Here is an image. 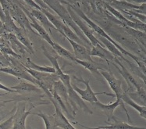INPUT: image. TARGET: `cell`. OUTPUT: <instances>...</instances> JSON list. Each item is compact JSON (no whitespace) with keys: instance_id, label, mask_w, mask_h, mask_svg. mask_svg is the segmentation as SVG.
I'll return each mask as SVG.
<instances>
[{"instance_id":"6da1fadb","label":"cell","mask_w":146,"mask_h":129,"mask_svg":"<svg viewBox=\"0 0 146 129\" xmlns=\"http://www.w3.org/2000/svg\"><path fill=\"white\" fill-rule=\"evenodd\" d=\"M70 7L72 8V9H73V10H74V12L76 13H77V14H78V15L79 16L85 23H86V24H88V25L91 27L92 30H93L94 31H96V33L98 34L99 36L103 37V38H105L106 39H107L108 41H110V42H112V43L116 46V48L119 49V51H120V53H121L123 55H126V56H127V57H129L130 58H131V59H133L134 61H136L137 66H139V68L142 70V72L145 74V63L142 62V60H141L139 57H137V56L132 54L131 53L127 51L124 49L122 48L117 42H115L113 39H112V38L108 35L106 31H105V30L102 27H101L100 26H98V24H96L94 21H92L90 18H88V17L84 13V12H83V10L81 9H80L79 5L70 4Z\"/></svg>"},{"instance_id":"7a4b0ae2","label":"cell","mask_w":146,"mask_h":129,"mask_svg":"<svg viewBox=\"0 0 146 129\" xmlns=\"http://www.w3.org/2000/svg\"><path fill=\"white\" fill-rule=\"evenodd\" d=\"M109 33H107L113 39L114 41L117 42L122 48H123L127 51L130 52L137 57H140V59L145 61V49L139 42H137L134 39H133L128 34L123 33L120 31V27L117 30H111L107 28Z\"/></svg>"},{"instance_id":"3957f363","label":"cell","mask_w":146,"mask_h":129,"mask_svg":"<svg viewBox=\"0 0 146 129\" xmlns=\"http://www.w3.org/2000/svg\"><path fill=\"white\" fill-rule=\"evenodd\" d=\"M41 11L47 17V18L48 19V21H50L51 24H52L54 27L56 28V31H58L63 36L71 39L73 41L79 43V44L82 43L81 40L78 38V35L72 31L70 27H69L67 25H66L62 21V20H60L57 17L53 15L52 13H51L50 11H48V10L42 9Z\"/></svg>"},{"instance_id":"277c9868","label":"cell","mask_w":146,"mask_h":129,"mask_svg":"<svg viewBox=\"0 0 146 129\" xmlns=\"http://www.w3.org/2000/svg\"><path fill=\"white\" fill-rule=\"evenodd\" d=\"M70 3H68V4L65 5L67 11H68L69 13H70V17H71L72 20L74 21V22L75 24H77V26L80 28V30L82 31V33L84 35V36L88 39V40L89 41L90 43L92 44V46H96V45H99V44L102 45L101 42L98 41V39L94 35L92 30H91L90 27H88V25L86 24V23H85V22H84V21L83 20H82V19H81V17L74 11V10H73V9H72V8L70 7Z\"/></svg>"},{"instance_id":"5b68a950","label":"cell","mask_w":146,"mask_h":129,"mask_svg":"<svg viewBox=\"0 0 146 129\" xmlns=\"http://www.w3.org/2000/svg\"><path fill=\"white\" fill-rule=\"evenodd\" d=\"M74 79H76L77 81H80V82H82L84 84H85L86 88H85L84 90L81 89L80 88H78V86L75 85V84H72V87L74 89L75 92L78 93L81 99H83V100H84V101H88V102H91V103L92 104L94 102L98 101V99H97V96H98V95H100V94H106V95H107V96H110V94L106 92H94L92 90V88L90 86L89 80L85 81V80H84L82 78H78V77H76V76H74Z\"/></svg>"},{"instance_id":"8992f818","label":"cell","mask_w":146,"mask_h":129,"mask_svg":"<svg viewBox=\"0 0 146 129\" xmlns=\"http://www.w3.org/2000/svg\"><path fill=\"white\" fill-rule=\"evenodd\" d=\"M111 63L116 67V69L119 70V74L122 75L123 78H124V80H125L127 84L128 85V89H131V90H134H134H137L140 88L143 87V85L140 84L139 82H137V80L134 78V76L129 72L128 70L127 69L125 66L123 65L121 62L118 59V57H114L113 61L111 62Z\"/></svg>"},{"instance_id":"52a82bcc","label":"cell","mask_w":146,"mask_h":129,"mask_svg":"<svg viewBox=\"0 0 146 129\" xmlns=\"http://www.w3.org/2000/svg\"><path fill=\"white\" fill-rule=\"evenodd\" d=\"M9 13H10V16L13 20L17 21L19 25L21 26V29H23L24 31L28 30L34 34H37L33 30L32 27H31L29 19L20 6H18L17 5H14V4H10Z\"/></svg>"},{"instance_id":"ba28073f","label":"cell","mask_w":146,"mask_h":129,"mask_svg":"<svg viewBox=\"0 0 146 129\" xmlns=\"http://www.w3.org/2000/svg\"><path fill=\"white\" fill-rule=\"evenodd\" d=\"M92 105L96 107L97 109H98L99 110L102 111L103 113H104L106 115V117H108V120L109 121H110V120H113L114 122L116 121V119L114 117L113 113L114 110H116L119 105H121L123 107V110L126 112V114H127V116L128 117V120L129 121H131V119H130V117H129L128 113H127V111L124 107V104H123V102L121 101V99H116V100L113 103H110V104H103V103H102L99 101H97V102H94L92 103Z\"/></svg>"},{"instance_id":"9c48e42d","label":"cell","mask_w":146,"mask_h":129,"mask_svg":"<svg viewBox=\"0 0 146 129\" xmlns=\"http://www.w3.org/2000/svg\"><path fill=\"white\" fill-rule=\"evenodd\" d=\"M99 70H100V74L102 75V77L108 82L111 89L113 91L115 96H116V98H118V99H120L121 96L125 93V91H123V89L122 88L121 81L118 80L112 72H109L104 69Z\"/></svg>"},{"instance_id":"30bf717a","label":"cell","mask_w":146,"mask_h":129,"mask_svg":"<svg viewBox=\"0 0 146 129\" xmlns=\"http://www.w3.org/2000/svg\"><path fill=\"white\" fill-rule=\"evenodd\" d=\"M21 9H23V11L25 12L26 15L27 16V17L29 19V21H30L31 27H32L33 30L35 31L36 33H37V35H40V36L42 37V39H45V41L48 42V44L52 46V44H53V41L52 40V39H51L50 36H49L48 31L45 30V28L42 27V25L37 21V20L31 15V13L29 10H27V9H26L25 7H24V6H21Z\"/></svg>"},{"instance_id":"8fae6325","label":"cell","mask_w":146,"mask_h":129,"mask_svg":"<svg viewBox=\"0 0 146 129\" xmlns=\"http://www.w3.org/2000/svg\"><path fill=\"white\" fill-rule=\"evenodd\" d=\"M49 99L53 104L55 107V114L53 115L54 119V124L55 127H60L63 129H76L70 123L69 120L65 117V115L63 114V111L61 110V109L59 107V106L57 105L56 102L54 101L52 96L49 97Z\"/></svg>"},{"instance_id":"7c38bea8","label":"cell","mask_w":146,"mask_h":129,"mask_svg":"<svg viewBox=\"0 0 146 129\" xmlns=\"http://www.w3.org/2000/svg\"><path fill=\"white\" fill-rule=\"evenodd\" d=\"M0 72L6 73L8 74L12 75L18 78L27 80L32 84H37V81L29 73L26 71L24 66H19L17 67H2L0 68Z\"/></svg>"},{"instance_id":"4fadbf2b","label":"cell","mask_w":146,"mask_h":129,"mask_svg":"<svg viewBox=\"0 0 146 129\" xmlns=\"http://www.w3.org/2000/svg\"><path fill=\"white\" fill-rule=\"evenodd\" d=\"M34 108L31 106L29 110L26 111L25 105L23 104L21 107L17 109V111L15 114H13V124L11 129H27L26 128V119L28 115L31 114V110Z\"/></svg>"},{"instance_id":"5bb4252c","label":"cell","mask_w":146,"mask_h":129,"mask_svg":"<svg viewBox=\"0 0 146 129\" xmlns=\"http://www.w3.org/2000/svg\"><path fill=\"white\" fill-rule=\"evenodd\" d=\"M67 39L74 49V56L76 59L80 60H86L89 62H94V60L92 59V57L90 56V50L81 44H79L78 42L73 41L71 39L66 38Z\"/></svg>"},{"instance_id":"9a60e30c","label":"cell","mask_w":146,"mask_h":129,"mask_svg":"<svg viewBox=\"0 0 146 129\" xmlns=\"http://www.w3.org/2000/svg\"><path fill=\"white\" fill-rule=\"evenodd\" d=\"M52 91H53L54 92L56 93L57 95H58V96H60V98L62 99V100H64V102H65L66 106V107H67V109H68L69 112L70 113V111H72V112H73V114H74V116L75 113L74 112L73 109H72V107L70 106V102H69L67 90H66V88L65 85L63 84V82L60 81V79L54 82ZM70 114H71V113H70Z\"/></svg>"},{"instance_id":"2e32d148","label":"cell","mask_w":146,"mask_h":129,"mask_svg":"<svg viewBox=\"0 0 146 129\" xmlns=\"http://www.w3.org/2000/svg\"><path fill=\"white\" fill-rule=\"evenodd\" d=\"M30 13H31V15H32L37 21H38L39 22H40L41 25L45 28V30H48L50 33L52 29L56 30V28L54 27L53 25L51 24L50 21H48V19L47 18V17H46L41 10H38V9H32Z\"/></svg>"},{"instance_id":"e0dca14e","label":"cell","mask_w":146,"mask_h":129,"mask_svg":"<svg viewBox=\"0 0 146 129\" xmlns=\"http://www.w3.org/2000/svg\"><path fill=\"white\" fill-rule=\"evenodd\" d=\"M76 124L88 129H146L145 128H141V127L132 126V125H130L127 123H123V122H117V120L115 121L114 124H109L108 126H99L96 127V128H90V127L84 126L81 124Z\"/></svg>"},{"instance_id":"ac0fdd59","label":"cell","mask_w":146,"mask_h":129,"mask_svg":"<svg viewBox=\"0 0 146 129\" xmlns=\"http://www.w3.org/2000/svg\"><path fill=\"white\" fill-rule=\"evenodd\" d=\"M6 38L11 43V46L13 49V52L19 56L24 55L27 51V48L21 43L13 33H8L6 35Z\"/></svg>"},{"instance_id":"d6986e66","label":"cell","mask_w":146,"mask_h":129,"mask_svg":"<svg viewBox=\"0 0 146 129\" xmlns=\"http://www.w3.org/2000/svg\"><path fill=\"white\" fill-rule=\"evenodd\" d=\"M127 96L131 98L133 101L136 102L137 104L140 106H145L146 105V92L145 88L141 87L137 90H135V92H127Z\"/></svg>"},{"instance_id":"ffe728a7","label":"cell","mask_w":146,"mask_h":129,"mask_svg":"<svg viewBox=\"0 0 146 129\" xmlns=\"http://www.w3.org/2000/svg\"><path fill=\"white\" fill-rule=\"evenodd\" d=\"M121 101L123 102H125L126 104L131 106L132 108H134L135 110H137L139 114H140L141 117H143L144 119H146V107L145 106H140L137 104L136 102L133 101L132 99L127 96V92H125V93L121 96Z\"/></svg>"},{"instance_id":"44dd1931","label":"cell","mask_w":146,"mask_h":129,"mask_svg":"<svg viewBox=\"0 0 146 129\" xmlns=\"http://www.w3.org/2000/svg\"><path fill=\"white\" fill-rule=\"evenodd\" d=\"M97 39H98V38H97ZM98 39H99L98 41L101 42L102 45H104L105 48L107 49L108 51L110 52V53H111L112 54H113L115 57H120L124 62H127V61L128 60L126 59L125 57H124V56L120 53V51H119L118 49L116 48V46H115L112 42H110V41H108L107 39H106L105 38H103V37L99 36V35H98Z\"/></svg>"},{"instance_id":"7402d4cb","label":"cell","mask_w":146,"mask_h":129,"mask_svg":"<svg viewBox=\"0 0 146 129\" xmlns=\"http://www.w3.org/2000/svg\"><path fill=\"white\" fill-rule=\"evenodd\" d=\"M123 29L129 35H131L133 39H134L137 42H139L141 45H143V47H145V41H146V35L145 32L141 31L134 29L129 27H123Z\"/></svg>"},{"instance_id":"603a6c76","label":"cell","mask_w":146,"mask_h":129,"mask_svg":"<svg viewBox=\"0 0 146 129\" xmlns=\"http://www.w3.org/2000/svg\"><path fill=\"white\" fill-rule=\"evenodd\" d=\"M25 67H27L28 69L34 70L36 71L39 72H45V73H51V74H56V70L52 66H39L35 63H34L33 61L27 58L26 60V63L24 65Z\"/></svg>"},{"instance_id":"cb8c5ba5","label":"cell","mask_w":146,"mask_h":129,"mask_svg":"<svg viewBox=\"0 0 146 129\" xmlns=\"http://www.w3.org/2000/svg\"><path fill=\"white\" fill-rule=\"evenodd\" d=\"M10 88L16 90L17 92H38V91H41L40 88L37 87L32 83H27L25 81H21L18 84L15 86H13Z\"/></svg>"},{"instance_id":"d4e9b609","label":"cell","mask_w":146,"mask_h":129,"mask_svg":"<svg viewBox=\"0 0 146 129\" xmlns=\"http://www.w3.org/2000/svg\"><path fill=\"white\" fill-rule=\"evenodd\" d=\"M52 49H53L57 53L60 55V56L64 57V58L67 59V60H70L74 62L75 57L74 56V54H72L70 52H69L68 50H66V49L62 47L60 45L57 44L56 42H53V44L52 45Z\"/></svg>"},{"instance_id":"484cf974","label":"cell","mask_w":146,"mask_h":129,"mask_svg":"<svg viewBox=\"0 0 146 129\" xmlns=\"http://www.w3.org/2000/svg\"><path fill=\"white\" fill-rule=\"evenodd\" d=\"M74 62L80 64L81 66H84L85 69L88 70L92 73H98V70L103 69V68H102V67L98 66V64L95 63V62H89V61H86V60H80L76 59V58H75Z\"/></svg>"},{"instance_id":"4316f807","label":"cell","mask_w":146,"mask_h":129,"mask_svg":"<svg viewBox=\"0 0 146 129\" xmlns=\"http://www.w3.org/2000/svg\"><path fill=\"white\" fill-rule=\"evenodd\" d=\"M35 115L40 117L44 120L45 124V129H56V127L54 124L53 116H48L47 114H43V113L35 114Z\"/></svg>"},{"instance_id":"83f0119b","label":"cell","mask_w":146,"mask_h":129,"mask_svg":"<svg viewBox=\"0 0 146 129\" xmlns=\"http://www.w3.org/2000/svg\"><path fill=\"white\" fill-rule=\"evenodd\" d=\"M13 124V115L9 117L8 120L0 124V129H11Z\"/></svg>"},{"instance_id":"f1b7e54d","label":"cell","mask_w":146,"mask_h":129,"mask_svg":"<svg viewBox=\"0 0 146 129\" xmlns=\"http://www.w3.org/2000/svg\"><path fill=\"white\" fill-rule=\"evenodd\" d=\"M0 5L2 6L4 13H9L10 9V3H9L8 0H0Z\"/></svg>"},{"instance_id":"f546056e","label":"cell","mask_w":146,"mask_h":129,"mask_svg":"<svg viewBox=\"0 0 146 129\" xmlns=\"http://www.w3.org/2000/svg\"><path fill=\"white\" fill-rule=\"evenodd\" d=\"M24 2L27 3L28 6H30L31 7H32L34 9H38V10H41V9H42V8H41L34 0H24Z\"/></svg>"},{"instance_id":"4dcf8cb0","label":"cell","mask_w":146,"mask_h":129,"mask_svg":"<svg viewBox=\"0 0 146 129\" xmlns=\"http://www.w3.org/2000/svg\"><path fill=\"white\" fill-rule=\"evenodd\" d=\"M0 89L6 91V92H17L16 90H13V89L10 88H8L6 87V86H5V85L2 84V83H0Z\"/></svg>"},{"instance_id":"1f68e13d","label":"cell","mask_w":146,"mask_h":129,"mask_svg":"<svg viewBox=\"0 0 146 129\" xmlns=\"http://www.w3.org/2000/svg\"><path fill=\"white\" fill-rule=\"evenodd\" d=\"M5 19H6V17H5V13L3 12V9L2 8V6L0 5V21L3 22V24L5 22Z\"/></svg>"},{"instance_id":"d6a6232c","label":"cell","mask_w":146,"mask_h":129,"mask_svg":"<svg viewBox=\"0 0 146 129\" xmlns=\"http://www.w3.org/2000/svg\"><path fill=\"white\" fill-rule=\"evenodd\" d=\"M128 3H138V4H142V3H145L146 0H125Z\"/></svg>"},{"instance_id":"836d02e7","label":"cell","mask_w":146,"mask_h":129,"mask_svg":"<svg viewBox=\"0 0 146 129\" xmlns=\"http://www.w3.org/2000/svg\"><path fill=\"white\" fill-rule=\"evenodd\" d=\"M71 2L73 3V4H74V5H79L80 0H71Z\"/></svg>"},{"instance_id":"e575fe53","label":"cell","mask_w":146,"mask_h":129,"mask_svg":"<svg viewBox=\"0 0 146 129\" xmlns=\"http://www.w3.org/2000/svg\"><path fill=\"white\" fill-rule=\"evenodd\" d=\"M3 24L2 21H0V29H3Z\"/></svg>"},{"instance_id":"d590c367","label":"cell","mask_w":146,"mask_h":129,"mask_svg":"<svg viewBox=\"0 0 146 129\" xmlns=\"http://www.w3.org/2000/svg\"><path fill=\"white\" fill-rule=\"evenodd\" d=\"M3 96V95H1V94H0V96Z\"/></svg>"}]
</instances>
